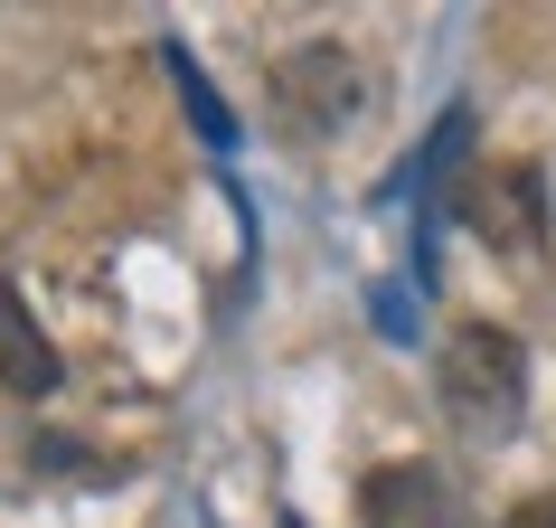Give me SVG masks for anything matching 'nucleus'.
<instances>
[{
    "instance_id": "f257e3e1",
    "label": "nucleus",
    "mask_w": 556,
    "mask_h": 528,
    "mask_svg": "<svg viewBox=\"0 0 556 528\" xmlns=\"http://www.w3.org/2000/svg\"><path fill=\"white\" fill-rule=\"evenodd\" d=\"M434 378H443V406H453V425H463L471 443L519 435V406H528V350H519L500 322H463L453 340H443Z\"/></svg>"
},
{
    "instance_id": "f03ea898",
    "label": "nucleus",
    "mask_w": 556,
    "mask_h": 528,
    "mask_svg": "<svg viewBox=\"0 0 556 528\" xmlns=\"http://www.w3.org/2000/svg\"><path fill=\"white\" fill-rule=\"evenodd\" d=\"M443 208L500 255H538L547 246V179H538V161H471Z\"/></svg>"
},
{
    "instance_id": "7ed1b4c3",
    "label": "nucleus",
    "mask_w": 556,
    "mask_h": 528,
    "mask_svg": "<svg viewBox=\"0 0 556 528\" xmlns=\"http://www.w3.org/2000/svg\"><path fill=\"white\" fill-rule=\"evenodd\" d=\"M358 528H481L434 463H378L358 481Z\"/></svg>"
},
{
    "instance_id": "20e7f679",
    "label": "nucleus",
    "mask_w": 556,
    "mask_h": 528,
    "mask_svg": "<svg viewBox=\"0 0 556 528\" xmlns=\"http://www.w3.org/2000/svg\"><path fill=\"white\" fill-rule=\"evenodd\" d=\"M358 66L340 58V48H293V58H274V104H283V123L293 133H340V123L358 114Z\"/></svg>"
},
{
    "instance_id": "39448f33",
    "label": "nucleus",
    "mask_w": 556,
    "mask_h": 528,
    "mask_svg": "<svg viewBox=\"0 0 556 528\" xmlns=\"http://www.w3.org/2000/svg\"><path fill=\"white\" fill-rule=\"evenodd\" d=\"M0 387L10 397H58V350H48V330L29 322V302L0 284Z\"/></svg>"
},
{
    "instance_id": "423d86ee",
    "label": "nucleus",
    "mask_w": 556,
    "mask_h": 528,
    "mask_svg": "<svg viewBox=\"0 0 556 528\" xmlns=\"http://www.w3.org/2000/svg\"><path fill=\"white\" fill-rule=\"evenodd\" d=\"M170 76H179V95H189V123H199V133H207L217 151H236V114L217 104V86H207L199 66H189V48H170Z\"/></svg>"
},
{
    "instance_id": "0eeeda50",
    "label": "nucleus",
    "mask_w": 556,
    "mask_h": 528,
    "mask_svg": "<svg viewBox=\"0 0 556 528\" xmlns=\"http://www.w3.org/2000/svg\"><path fill=\"white\" fill-rule=\"evenodd\" d=\"M500 528H556V491H538V500H519V510H509V519Z\"/></svg>"
}]
</instances>
